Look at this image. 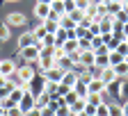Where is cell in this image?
I'll return each instance as SVG.
<instances>
[{"label":"cell","instance_id":"obj_1","mask_svg":"<svg viewBox=\"0 0 128 116\" xmlns=\"http://www.w3.org/2000/svg\"><path fill=\"white\" fill-rule=\"evenodd\" d=\"M46 84H48V80L44 75H34V80H30L28 84H25V89L34 96V98H39L41 93H46Z\"/></svg>","mask_w":128,"mask_h":116},{"label":"cell","instance_id":"obj_2","mask_svg":"<svg viewBox=\"0 0 128 116\" xmlns=\"http://www.w3.org/2000/svg\"><path fill=\"white\" fill-rule=\"evenodd\" d=\"M37 71L32 68V64H25L21 66V68H16V77H18V84H28L30 80H34Z\"/></svg>","mask_w":128,"mask_h":116},{"label":"cell","instance_id":"obj_3","mask_svg":"<svg viewBox=\"0 0 128 116\" xmlns=\"http://www.w3.org/2000/svg\"><path fill=\"white\" fill-rule=\"evenodd\" d=\"M105 89H108V84H105L101 77H94V80H89V82H87V93L103 96V93H105Z\"/></svg>","mask_w":128,"mask_h":116},{"label":"cell","instance_id":"obj_4","mask_svg":"<svg viewBox=\"0 0 128 116\" xmlns=\"http://www.w3.org/2000/svg\"><path fill=\"white\" fill-rule=\"evenodd\" d=\"M39 46L34 43V46H28V48H23L21 50V55H23V59H25V64H32V61H39Z\"/></svg>","mask_w":128,"mask_h":116},{"label":"cell","instance_id":"obj_5","mask_svg":"<svg viewBox=\"0 0 128 116\" xmlns=\"http://www.w3.org/2000/svg\"><path fill=\"white\" fill-rule=\"evenodd\" d=\"M94 61H96V53H94V50H80L78 66H82V68H92Z\"/></svg>","mask_w":128,"mask_h":116},{"label":"cell","instance_id":"obj_6","mask_svg":"<svg viewBox=\"0 0 128 116\" xmlns=\"http://www.w3.org/2000/svg\"><path fill=\"white\" fill-rule=\"evenodd\" d=\"M18 107L23 109V114H28L30 109H34V107H37V98L32 96L30 91H25V96L21 98V103H18Z\"/></svg>","mask_w":128,"mask_h":116},{"label":"cell","instance_id":"obj_7","mask_svg":"<svg viewBox=\"0 0 128 116\" xmlns=\"http://www.w3.org/2000/svg\"><path fill=\"white\" fill-rule=\"evenodd\" d=\"M44 77L48 80V82H62V77H64V68H60V66H53V68H48V71H44Z\"/></svg>","mask_w":128,"mask_h":116},{"label":"cell","instance_id":"obj_8","mask_svg":"<svg viewBox=\"0 0 128 116\" xmlns=\"http://www.w3.org/2000/svg\"><path fill=\"white\" fill-rule=\"evenodd\" d=\"M78 80H80V75H78L76 71H64V77H62V82H60V84H64V87L73 89V87L78 84Z\"/></svg>","mask_w":128,"mask_h":116},{"label":"cell","instance_id":"obj_9","mask_svg":"<svg viewBox=\"0 0 128 116\" xmlns=\"http://www.w3.org/2000/svg\"><path fill=\"white\" fill-rule=\"evenodd\" d=\"M14 73H16V64L12 59H0V75H2V77H9Z\"/></svg>","mask_w":128,"mask_h":116},{"label":"cell","instance_id":"obj_10","mask_svg":"<svg viewBox=\"0 0 128 116\" xmlns=\"http://www.w3.org/2000/svg\"><path fill=\"white\" fill-rule=\"evenodd\" d=\"M34 16L39 21H48V16H50V5H41V2H37V7H34Z\"/></svg>","mask_w":128,"mask_h":116},{"label":"cell","instance_id":"obj_11","mask_svg":"<svg viewBox=\"0 0 128 116\" xmlns=\"http://www.w3.org/2000/svg\"><path fill=\"white\" fill-rule=\"evenodd\" d=\"M34 43H37V39H34L32 32H23V34L18 37V48H21V50L28 48V46H34Z\"/></svg>","mask_w":128,"mask_h":116},{"label":"cell","instance_id":"obj_12","mask_svg":"<svg viewBox=\"0 0 128 116\" xmlns=\"http://www.w3.org/2000/svg\"><path fill=\"white\" fill-rule=\"evenodd\" d=\"M7 25L12 27V25H25V16L21 14V11H12L9 16H7Z\"/></svg>","mask_w":128,"mask_h":116},{"label":"cell","instance_id":"obj_13","mask_svg":"<svg viewBox=\"0 0 128 116\" xmlns=\"http://www.w3.org/2000/svg\"><path fill=\"white\" fill-rule=\"evenodd\" d=\"M62 48H64V53H66V55H73V53L80 50V43H78V39H66V41L62 43Z\"/></svg>","mask_w":128,"mask_h":116},{"label":"cell","instance_id":"obj_14","mask_svg":"<svg viewBox=\"0 0 128 116\" xmlns=\"http://www.w3.org/2000/svg\"><path fill=\"white\" fill-rule=\"evenodd\" d=\"M101 80L105 82V84H110V82H114V80H119V77H117V73H114L112 66H105V68L101 71Z\"/></svg>","mask_w":128,"mask_h":116},{"label":"cell","instance_id":"obj_15","mask_svg":"<svg viewBox=\"0 0 128 116\" xmlns=\"http://www.w3.org/2000/svg\"><path fill=\"white\" fill-rule=\"evenodd\" d=\"M85 105H87L85 98H78V100H76L69 109H71V114H73V116H78V114H82V112H85Z\"/></svg>","mask_w":128,"mask_h":116},{"label":"cell","instance_id":"obj_16","mask_svg":"<svg viewBox=\"0 0 128 116\" xmlns=\"http://www.w3.org/2000/svg\"><path fill=\"white\" fill-rule=\"evenodd\" d=\"M112 68H114V73H117V77H119V80L128 77V64H126V59H124L121 64H117V66H112Z\"/></svg>","mask_w":128,"mask_h":116},{"label":"cell","instance_id":"obj_17","mask_svg":"<svg viewBox=\"0 0 128 116\" xmlns=\"http://www.w3.org/2000/svg\"><path fill=\"white\" fill-rule=\"evenodd\" d=\"M32 34H34V39H37V41H44V39H46V34H48V32H46V25H44V23H41V25H37L34 30H32Z\"/></svg>","mask_w":128,"mask_h":116},{"label":"cell","instance_id":"obj_18","mask_svg":"<svg viewBox=\"0 0 128 116\" xmlns=\"http://www.w3.org/2000/svg\"><path fill=\"white\" fill-rule=\"evenodd\" d=\"M44 25H46V32H48V34H55V32L60 30V23L57 21H50V18H48V21H41Z\"/></svg>","mask_w":128,"mask_h":116},{"label":"cell","instance_id":"obj_19","mask_svg":"<svg viewBox=\"0 0 128 116\" xmlns=\"http://www.w3.org/2000/svg\"><path fill=\"white\" fill-rule=\"evenodd\" d=\"M96 66H101V68H105V66H110V57H108V53L105 55H101V53H96V61H94Z\"/></svg>","mask_w":128,"mask_h":116},{"label":"cell","instance_id":"obj_20","mask_svg":"<svg viewBox=\"0 0 128 116\" xmlns=\"http://www.w3.org/2000/svg\"><path fill=\"white\" fill-rule=\"evenodd\" d=\"M69 16H71V21H73L76 25H80V23L85 21V11H80V9H73V11L69 14Z\"/></svg>","mask_w":128,"mask_h":116},{"label":"cell","instance_id":"obj_21","mask_svg":"<svg viewBox=\"0 0 128 116\" xmlns=\"http://www.w3.org/2000/svg\"><path fill=\"white\" fill-rule=\"evenodd\" d=\"M78 98H80V96H78V93H76V91L71 89V91H69L66 96H64V98H62V103H64V105H69V107H71V105H73V103L78 100Z\"/></svg>","mask_w":128,"mask_h":116},{"label":"cell","instance_id":"obj_22","mask_svg":"<svg viewBox=\"0 0 128 116\" xmlns=\"http://www.w3.org/2000/svg\"><path fill=\"white\" fill-rule=\"evenodd\" d=\"M53 57H55L57 64H60L62 59H66V53H64V48H62V46H55V48H53Z\"/></svg>","mask_w":128,"mask_h":116},{"label":"cell","instance_id":"obj_23","mask_svg":"<svg viewBox=\"0 0 128 116\" xmlns=\"http://www.w3.org/2000/svg\"><path fill=\"white\" fill-rule=\"evenodd\" d=\"M108 57H110V66H117V64H121V61H124V57H121L117 50H110V53H108Z\"/></svg>","mask_w":128,"mask_h":116},{"label":"cell","instance_id":"obj_24","mask_svg":"<svg viewBox=\"0 0 128 116\" xmlns=\"http://www.w3.org/2000/svg\"><path fill=\"white\" fill-rule=\"evenodd\" d=\"M114 50H117V53H119V55H121V57L126 59V57H128V39H126V41H119Z\"/></svg>","mask_w":128,"mask_h":116},{"label":"cell","instance_id":"obj_25","mask_svg":"<svg viewBox=\"0 0 128 116\" xmlns=\"http://www.w3.org/2000/svg\"><path fill=\"white\" fill-rule=\"evenodd\" d=\"M73 91H76V93H78L80 98H85V96H87V84H85L82 80H78V84L73 87Z\"/></svg>","mask_w":128,"mask_h":116},{"label":"cell","instance_id":"obj_26","mask_svg":"<svg viewBox=\"0 0 128 116\" xmlns=\"http://www.w3.org/2000/svg\"><path fill=\"white\" fill-rule=\"evenodd\" d=\"M50 9L55 14H64V0H53V2H50Z\"/></svg>","mask_w":128,"mask_h":116},{"label":"cell","instance_id":"obj_27","mask_svg":"<svg viewBox=\"0 0 128 116\" xmlns=\"http://www.w3.org/2000/svg\"><path fill=\"white\" fill-rule=\"evenodd\" d=\"M96 116H110V105L108 103H101L96 107Z\"/></svg>","mask_w":128,"mask_h":116},{"label":"cell","instance_id":"obj_28","mask_svg":"<svg viewBox=\"0 0 128 116\" xmlns=\"http://www.w3.org/2000/svg\"><path fill=\"white\" fill-rule=\"evenodd\" d=\"M55 116H71V109H69V105H60L57 109H55Z\"/></svg>","mask_w":128,"mask_h":116},{"label":"cell","instance_id":"obj_29","mask_svg":"<svg viewBox=\"0 0 128 116\" xmlns=\"http://www.w3.org/2000/svg\"><path fill=\"white\" fill-rule=\"evenodd\" d=\"M92 7V0H76V9H80V11H87Z\"/></svg>","mask_w":128,"mask_h":116},{"label":"cell","instance_id":"obj_30","mask_svg":"<svg viewBox=\"0 0 128 116\" xmlns=\"http://www.w3.org/2000/svg\"><path fill=\"white\" fill-rule=\"evenodd\" d=\"M7 39H9V25L0 23V41H7Z\"/></svg>","mask_w":128,"mask_h":116},{"label":"cell","instance_id":"obj_31","mask_svg":"<svg viewBox=\"0 0 128 116\" xmlns=\"http://www.w3.org/2000/svg\"><path fill=\"white\" fill-rule=\"evenodd\" d=\"M7 116H25V114L18 105H14V107H7Z\"/></svg>","mask_w":128,"mask_h":116},{"label":"cell","instance_id":"obj_32","mask_svg":"<svg viewBox=\"0 0 128 116\" xmlns=\"http://www.w3.org/2000/svg\"><path fill=\"white\" fill-rule=\"evenodd\" d=\"M110 116H124V109H121L117 103H112V105H110Z\"/></svg>","mask_w":128,"mask_h":116},{"label":"cell","instance_id":"obj_33","mask_svg":"<svg viewBox=\"0 0 128 116\" xmlns=\"http://www.w3.org/2000/svg\"><path fill=\"white\" fill-rule=\"evenodd\" d=\"M57 89H60L57 82H48V84H46V91L50 93V96H57Z\"/></svg>","mask_w":128,"mask_h":116},{"label":"cell","instance_id":"obj_34","mask_svg":"<svg viewBox=\"0 0 128 116\" xmlns=\"http://www.w3.org/2000/svg\"><path fill=\"white\" fill-rule=\"evenodd\" d=\"M76 9V0H64V14H71Z\"/></svg>","mask_w":128,"mask_h":116},{"label":"cell","instance_id":"obj_35","mask_svg":"<svg viewBox=\"0 0 128 116\" xmlns=\"http://www.w3.org/2000/svg\"><path fill=\"white\" fill-rule=\"evenodd\" d=\"M96 107H98V105H89V103H87V105H85V114H87V116H96Z\"/></svg>","mask_w":128,"mask_h":116},{"label":"cell","instance_id":"obj_36","mask_svg":"<svg viewBox=\"0 0 128 116\" xmlns=\"http://www.w3.org/2000/svg\"><path fill=\"white\" fill-rule=\"evenodd\" d=\"M121 98H128V82H121V91H119Z\"/></svg>","mask_w":128,"mask_h":116},{"label":"cell","instance_id":"obj_37","mask_svg":"<svg viewBox=\"0 0 128 116\" xmlns=\"http://www.w3.org/2000/svg\"><path fill=\"white\" fill-rule=\"evenodd\" d=\"M25 116H44V114H41V109H39V107H34V109H30Z\"/></svg>","mask_w":128,"mask_h":116},{"label":"cell","instance_id":"obj_38","mask_svg":"<svg viewBox=\"0 0 128 116\" xmlns=\"http://www.w3.org/2000/svg\"><path fill=\"white\" fill-rule=\"evenodd\" d=\"M0 116H7V107H5L2 103H0Z\"/></svg>","mask_w":128,"mask_h":116},{"label":"cell","instance_id":"obj_39","mask_svg":"<svg viewBox=\"0 0 128 116\" xmlns=\"http://www.w3.org/2000/svg\"><path fill=\"white\" fill-rule=\"evenodd\" d=\"M124 39H128V23H124Z\"/></svg>","mask_w":128,"mask_h":116},{"label":"cell","instance_id":"obj_40","mask_svg":"<svg viewBox=\"0 0 128 116\" xmlns=\"http://www.w3.org/2000/svg\"><path fill=\"white\" fill-rule=\"evenodd\" d=\"M121 109H124V116H128V100H126V105H124Z\"/></svg>","mask_w":128,"mask_h":116},{"label":"cell","instance_id":"obj_41","mask_svg":"<svg viewBox=\"0 0 128 116\" xmlns=\"http://www.w3.org/2000/svg\"><path fill=\"white\" fill-rule=\"evenodd\" d=\"M92 5H105V0H92Z\"/></svg>","mask_w":128,"mask_h":116},{"label":"cell","instance_id":"obj_42","mask_svg":"<svg viewBox=\"0 0 128 116\" xmlns=\"http://www.w3.org/2000/svg\"><path fill=\"white\" fill-rule=\"evenodd\" d=\"M37 2H41V5H50L53 0H37Z\"/></svg>","mask_w":128,"mask_h":116},{"label":"cell","instance_id":"obj_43","mask_svg":"<svg viewBox=\"0 0 128 116\" xmlns=\"http://www.w3.org/2000/svg\"><path fill=\"white\" fill-rule=\"evenodd\" d=\"M9 2H16V0H9Z\"/></svg>","mask_w":128,"mask_h":116},{"label":"cell","instance_id":"obj_44","mask_svg":"<svg viewBox=\"0 0 128 116\" xmlns=\"http://www.w3.org/2000/svg\"><path fill=\"white\" fill-rule=\"evenodd\" d=\"M126 64H128V57H126Z\"/></svg>","mask_w":128,"mask_h":116},{"label":"cell","instance_id":"obj_45","mask_svg":"<svg viewBox=\"0 0 128 116\" xmlns=\"http://www.w3.org/2000/svg\"><path fill=\"white\" fill-rule=\"evenodd\" d=\"M0 103H2V100H0Z\"/></svg>","mask_w":128,"mask_h":116}]
</instances>
